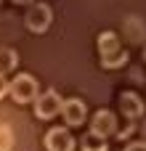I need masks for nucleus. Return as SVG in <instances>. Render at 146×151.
I'll return each mask as SVG.
<instances>
[{
	"mask_svg": "<svg viewBox=\"0 0 146 151\" xmlns=\"http://www.w3.org/2000/svg\"><path fill=\"white\" fill-rule=\"evenodd\" d=\"M96 45H98V56H101L104 69H120V66H125L130 61V53L122 48L117 32H101L96 37Z\"/></svg>",
	"mask_w": 146,
	"mask_h": 151,
	"instance_id": "nucleus-1",
	"label": "nucleus"
},
{
	"mask_svg": "<svg viewBox=\"0 0 146 151\" xmlns=\"http://www.w3.org/2000/svg\"><path fill=\"white\" fill-rule=\"evenodd\" d=\"M8 96L16 101V104H32L37 96H40V85L32 74H24L19 72L11 82H8Z\"/></svg>",
	"mask_w": 146,
	"mask_h": 151,
	"instance_id": "nucleus-2",
	"label": "nucleus"
},
{
	"mask_svg": "<svg viewBox=\"0 0 146 151\" xmlns=\"http://www.w3.org/2000/svg\"><path fill=\"white\" fill-rule=\"evenodd\" d=\"M51 21H53V8L48 5V3H32L29 8H27V13H24V27L32 32V35H43V32H48V27H51Z\"/></svg>",
	"mask_w": 146,
	"mask_h": 151,
	"instance_id": "nucleus-3",
	"label": "nucleus"
},
{
	"mask_svg": "<svg viewBox=\"0 0 146 151\" xmlns=\"http://www.w3.org/2000/svg\"><path fill=\"white\" fill-rule=\"evenodd\" d=\"M61 96L59 90H45L35 98V117L37 119H53L56 114H61Z\"/></svg>",
	"mask_w": 146,
	"mask_h": 151,
	"instance_id": "nucleus-4",
	"label": "nucleus"
},
{
	"mask_svg": "<svg viewBox=\"0 0 146 151\" xmlns=\"http://www.w3.org/2000/svg\"><path fill=\"white\" fill-rule=\"evenodd\" d=\"M61 117H64V127H82L88 122V106L82 98H66L61 104Z\"/></svg>",
	"mask_w": 146,
	"mask_h": 151,
	"instance_id": "nucleus-5",
	"label": "nucleus"
},
{
	"mask_svg": "<svg viewBox=\"0 0 146 151\" xmlns=\"http://www.w3.org/2000/svg\"><path fill=\"white\" fill-rule=\"evenodd\" d=\"M117 114L109 111V109H98L93 117H90V133L101 135V138H109V135H117Z\"/></svg>",
	"mask_w": 146,
	"mask_h": 151,
	"instance_id": "nucleus-6",
	"label": "nucleus"
},
{
	"mask_svg": "<svg viewBox=\"0 0 146 151\" xmlns=\"http://www.w3.org/2000/svg\"><path fill=\"white\" fill-rule=\"evenodd\" d=\"M45 149L48 151H74V135L69 133V127H51L48 133H45Z\"/></svg>",
	"mask_w": 146,
	"mask_h": 151,
	"instance_id": "nucleus-7",
	"label": "nucleus"
},
{
	"mask_svg": "<svg viewBox=\"0 0 146 151\" xmlns=\"http://www.w3.org/2000/svg\"><path fill=\"white\" fill-rule=\"evenodd\" d=\"M120 109H122V114H125L130 122H136L138 117H144V114H146L144 98H141L138 93H133V90H125V93L120 96Z\"/></svg>",
	"mask_w": 146,
	"mask_h": 151,
	"instance_id": "nucleus-8",
	"label": "nucleus"
},
{
	"mask_svg": "<svg viewBox=\"0 0 146 151\" xmlns=\"http://www.w3.org/2000/svg\"><path fill=\"white\" fill-rule=\"evenodd\" d=\"M80 151H109V143H106V138H101L96 133H85L80 141Z\"/></svg>",
	"mask_w": 146,
	"mask_h": 151,
	"instance_id": "nucleus-9",
	"label": "nucleus"
},
{
	"mask_svg": "<svg viewBox=\"0 0 146 151\" xmlns=\"http://www.w3.org/2000/svg\"><path fill=\"white\" fill-rule=\"evenodd\" d=\"M19 66V53L13 48H0V74H8Z\"/></svg>",
	"mask_w": 146,
	"mask_h": 151,
	"instance_id": "nucleus-10",
	"label": "nucleus"
},
{
	"mask_svg": "<svg viewBox=\"0 0 146 151\" xmlns=\"http://www.w3.org/2000/svg\"><path fill=\"white\" fill-rule=\"evenodd\" d=\"M13 149V133L8 125H0V151H11Z\"/></svg>",
	"mask_w": 146,
	"mask_h": 151,
	"instance_id": "nucleus-11",
	"label": "nucleus"
},
{
	"mask_svg": "<svg viewBox=\"0 0 146 151\" xmlns=\"http://www.w3.org/2000/svg\"><path fill=\"white\" fill-rule=\"evenodd\" d=\"M133 133H136V125H133V122H130V125H128V127H125V130H117V138H120V141H122V143H125V138H130V135H133Z\"/></svg>",
	"mask_w": 146,
	"mask_h": 151,
	"instance_id": "nucleus-12",
	"label": "nucleus"
},
{
	"mask_svg": "<svg viewBox=\"0 0 146 151\" xmlns=\"http://www.w3.org/2000/svg\"><path fill=\"white\" fill-rule=\"evenodd\" d=\"M125 151H146V141H133L125 146Z\"/></svg>",
	"mask_w": 146,
	"mask_h": 151,
	"instance_id": "nucleus-13",
	"label": "nucleus"
},
{
	"mask_svg": "<svg viewBox=\"0 0 146 151\" xmlns=\"http://www.w3.org/2000/svg\"><path fill=\"white\" fill-rule=\"evenodd\" d=\"M8 96V80H5V74H0V98H5Z\"/></svg>",
	"mask_w": 146,
	"mask_h": 151,
	"instance_id": "nucleus-14",
	"label": "nucleus"
},
{
	"mask_svg": "<svg viewBox=\"0 0 146 151\" xmlns=\"http://www.w3.org/2000/svg\"><path fill=\"white\" fill-rule=\"evenodd\" d=\"M13 3H16V5H32L35 0H13Z\"/></svg>",
	"mask_w": 146,
	"mask_h": 151,
	"instance_id": "nucleus-15",
	"label": "nucleus"
},
{
	"mask_svg": "<svg viewBox=\"0 0 146 151\" xmlns=\"http://www.w3.org/2000/svg\"><path fill=\"white\" fill-rule=\"evenodd\" d=\"M144 61H146V45H144Z\"/></svg>",
	"mask_w": 146,
	"mask_h": 151,
	"instance_id": "nucleus-16",
	"label": "nucleus"
}]
</instances>
